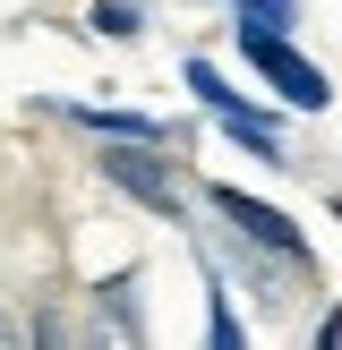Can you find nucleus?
<instances>
[{"label": "nucleus", "instance_id": "obj_1", "mask_svg": "<svg viewBox=\"0 0 342 350\" xmlns=\"http://www.w3.org/2000/svg\"><path fill=\"white\" fill-rule=\"evenodd\" d=\"M231 34H239V60H248L256 77H265L274 94L291 103V111H325V103H334L325 68L308 60V51H291V34H282V26H248V17H231Z\"/></svg>", "mask_w": 342, "mask_h": 350}, {"label": "nucleus", "instance_id": "obj_2", "mask_svg": "<svg viewBox=\"0 0 342 350\" xmlns=\"http://www.w3.org/2000/svg\"><path fill=\"white\" fill-rule=\"evenodd\" d=\"M94 171H103V188H120L129 205H146V214H163V222L188 214V205H180V180H171V163L146 146V137H111V146L94 154Z\"/></svg>", "mask_w": 342, "mask_h": 350}, {"label": "nucleus", "instance_id": "obj_3", "mask_svg": "<svg viewBox=\"0 0 342 350\" xmlns=\"http://www.w3.org/2000/svg\"><path fill=\"white\" fill-rule=\"evenodd\" d=\"M180 77H188V94H197L205 111H214V129H222V137H239V146H248L256 163H291V154H282V137H274V120L256 111L248 94H231V85H222V68H214V60H188Z\"/></svg>", "mask_w": 342, "mask_h": 350}, {"label": "nucleus", "instance_id": "obj_4", "mask_svg": "<svg viewBox=\"0 0 342 350\" xmlns=\"http://www.w3.org/2000/svg\"><path fill=\"white\" fill-rule=\"evenodd\" d=\"M205 205H214V214L231 222V231L248 239V248L282 256V265H308V231H300V222L282 214V205H265V197H239V188H214V197H205Z\"/></svg>", "mask_w": 342, "mask_h": 350}, {"label": "nucleus", "instance_id": "obj_5", "mask_svg": "<svg viewBox=\"0 0 342 350\" xmlns=\"http://www.w3.org/2000/svg\"><path fill=\"white\" fill-rule=\"evenodd\" d=\"M68 120L77 129H94V137H146V146H163V120H146V111H103V103H68Z\"/></svg>", "mask_w": 342, "mask_h": 350}, {"label": "nucleus", "instance_id": "obj_6", "mask_svg": "<svg viewBox=\"0 0 342 350\" xmlns=\"http://www.w3.org/2000/svg\"><path fill=\"white\" fill-rule=\"evenodd\" d=\"M94 308H111V334L137 342L146 334V308H137V273H111V282H94Z\"/></svg>", "mask_w": 342, "mask_h": 350}, {"label": "nucleus", "instance_id": "obj_7", "mask_svg": "<svg viewBox=\"0 0 342 350\" xmlns=\"http://www.w3.org/2000/svg\"><path fill=\"white\" fill-rule=\"evenodd\" d=\"M205 342H214V350H239V342H248V325H239L231 299H222V273H205Z\"/></svg>", "mask_w": 342, "mask_h": 350}, {"label": "nucleus", "instance_id": "obj_8", "mask_svg": "<svg viewBox=\"0 0 342 350\" xmlns=\"http://www.w3.org/2000/svg\"><path fill=\"white\" fill-rule=\"evenodd\" d=\"M86 26L111 34V43H129V34L146 26V9H137V0H94V9H86Z\"/></svg>", "mask_w": 342, "mask_h": 350}, {"label": "nucleus", "instance_id": "obj_9", "mask_svg": "<svg viewBox=\"0 0 342 350\" xmlns=\"http://www.w3.org/2000/svg\"><path fill=\"white\" fill-rule=\"evenodd\" d=\"M239 17H248V26H291V17H300V0H231Z\"/></svg>", "mask_w": 342, "mask_h": 350}, {"label": "nucleus", "instance_id": "obj_10", "mask_svg": "<svg viewBox=\"0 0 342 350\" xmlns=\"http://www.w3.org/2000/svg\"><path fill=\"white\" fill-rule=\"evenodd\" d=\"M9 334H17V325H0V342H9Z\"/></svg>", "mask_w": 342, "mask_h": 350}]
</instances>
